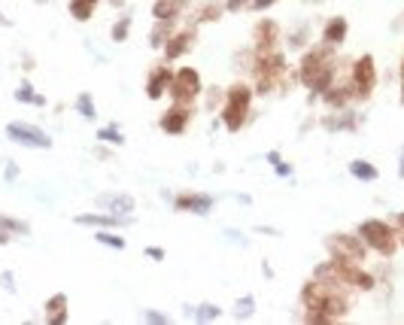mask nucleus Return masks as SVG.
Listing matches in <instances>:
<instances>
[{
	"label": "nucleus",
	"instance_id": "1",
	"mask_svg": "<svg viewBox=\"0 0 404 325\" xmlns=\"http://www.w3.org/2000/svg\"><path fill=\"white\" fill-rule=\"evenodd\" d=\"M343 286L340 283H322V280H310L304 283V289H301V304H304L307 310V322H338L347 317L350 310V298L340 292Z\"/></svg>",
	"mask_w": 404,
	"mask_h": 325
},
{
	"label": "nucleus",
	"instance_id": "2",
	"mask_svg": "<svg viewBox=\"0 0 404 325\" xmlns=\"http://www.w3.org/2000/svg\"><path fill=\"white\" fill-rule=\"evenodd\" d=\"M338 76V58H335V46L319 43L301 58L298 64V83L307 85L313 95H322Z\"/></svg>",
	"mask_w": 404,
	"mask_h": 325
},
{
	"label": "nucleus",
	"instance_id": "3",
	"mask_svg": "<svg viewBox=\"0 0 404 325\" xmlns=\"http://www.w3.org/2000/svg\"><path fill=\"white\" fill-rule=\"evenodd\" d=\"M252 76H256V88L252 95H271L277 88H289V83H295L298 73H289V64L283 58L280 49L265 55H256V67H252Z\"/></svg>",
	"mask_w": 404,
	"mask_h": 325
},
{
	"label": "nucleus",
	"instance_id": "4",
	"mask_svg": "<svg viewBox=\"0 0 404 325\" xmlns=\"http://www.w3.org/2000/svg\"><path fill=\"white\" fill-rule=\"evenodd\" d=\"M249 104H252V88L244 85V83H237V85H231L225 91V104H222V125H225L231 134H237L240 128H244V122L249 116Z\"/></svg>",
	"mask_w": 404,
	"mask_h": 325
},
{
	"label": "nucleus",
	"instance_id": "5",
	"mask_svg": "<svg viewBox=\"0 0 404 325\" xmlns=\"http://www.w3.org/2000/svg\"><path fill=\"white\" fill-rule=\"evenodd\" d=\"M359 237L365 240L368 249H374L383 259L396 256V249H398V231L392 228L389 222H383V219H365L359 225Z\"/></svg>",
	"mask_w": 404,
	"mask_h": 325
},
{
	"label": "nucleus",
	"instance_id": "6",
	"mask_svg": "<svg viewBox=\"0 0 404 325\" xmlns=\"http://www.w3.org/2000/svg\"><path fill=\"white\" fill-rule=\"evenodd\" d=\"M201 91H204V83H201V73L195 67L177 70L174 79H170V85H167L170 100H174V104H183V107H195Z\"/></svg>",
	"mask_w": 404,
	"mask_h": 325
},
{
	"label": "nucleus",
	"instance_id": "7",
	"mask_svg": "<svg viewBox=\"0 0 404 325\" xmlns=\"http://www.w3.org/2000/svg\"><path fill=\"white\" fill-rule=\"evenodd\" d=\"M328 268H331V273L343 283V286H352V289H365V292H371L374 289V277L371 273L362 268V261H350V259H338V256H331V261H328Z\"/></svg>",
	"mask_w": 404,
	"mask_h": 325
},
{
	"label": "nucleus",
	"instance_id": "8",
	"mask_svg": "<svg viewBox=\"0 0 404 325\" xmlns=\"http://www.w3.org/2000/svg\"><path fill=\"white\" fill-rule=\"evenodd\" d=\"M6 137L18 146H28V149H52V137H49L40 125H31V122H9Z\"/></svg>",
	"mask_w": 404,
	"mask_h": 325
},
{
	"label": "nucleus",
	"instance_id": "9",
	"mask_svg": "<svg viewBox=\"0 0 404 325\" xmlns=\"http://www.w3.org/2000/svg\"><path fill=\"white\" fill-rule=\"evenodd\" d=\"M350 85H352V98H359V100L371 98V91L377 88V67H374V55L356 58V64H352V76H350Z\"/></svg>",
	"mask_w": 404,
	"mask_h": 325
},
{
	"label": "nucleus",
	"instance_id": "10",
	"mask_svg": "<svg viewBox=\"0 0 404 325\" xmlns=\"http://www.w3.org/2000/svg\"><path fill=\"white\" fill-rule=\"evenodd\" d=\"M326 247L331 256L338 259H350V261H365L368 259V247L359 235H331L326 240Z\"/></svg>",
	"mask_w": 404,
	"mask_h": 325
},
{
	"label": "nucleus",
	"instance_id": "11",
	"mask_svg": "<svg viewBox=\"0 0 404 325\" xmlns=\"http://www.w3.org/2000/svg\"><path fill=\"white\" fill-rule=\"evenodd\" d=\"M252 55H265V52H274L277 43H280V25L271 22V18H261V22L252 28Z\"/></svg>",
	"mask_w": 404,
	"mask_h": 325
},
{
	"label": "nucleus",
	"instance_id": "12",
	"mask_svg": "<svg viewBox=\"0 0 404 325\" xmlns=\"http://www.w3.org/2000/svg\"><path fill=\"white\" fill-rule=\"evenodd\" d=\"M198 43V30L195 28H183V30H174L170 34V40L165 43V58L167 61H177V58H183L186 52H191Z\"/></svg>",
	"mask_w": 404,
	"mask_h": 325
},
{
	"label": "nucleus",
	"instance_id": "13",
	"mask_svg": "<svg viewBox=\"0 0 404 325\" xmlns=\"http://www.w3.org/2000/svg\"><path fill=\"white\" fill-rule=\"evenodd\" d=\"M191 122V107H183V104H174L170 110H165V116L158 119V128L165 134H183Z\"/></svg>",
	"mask_w": 404,
	"mask_h": 325
},
{
	"label": "nucleus",
	"instance_id": "14",
	"mask_svg": "<svg viewBox=\"0 0 404 325\" xmlns=\"http://www.w3.org/2000/svg\"><path fill=\"white\" fill-rule=\"evenodd\" d=\"M174 207L179 213H198V216H207V213L213 210V198L198 195V191H183V195L174 198Z\"/></svg>",
	"mask_w": 404,
	"mask_h": 325
},
{
	"label": "nucleus",
	"instance_id": "15",
	"mask_svg": "<svg viewBox=\"0 0 404 325\" xmlns=\"http://www.w3.org/2000/svg\"><path fill=\"white\" fill-rule=\"evenodd\" d=\"M170 79H174L170 67H155L153 73H149V79H146V98H149V100H158V98L167 91Z\"/></svg>",
	"mask_w": 404,
	"mask_h": 325
},
{
	"label": "nucleus",
	"instance_id": "16",
	"mask_svg": "<svg viewBox=\"0 0 404 325\" xmlns=\"http://www.w3.org/2000/svg\"><path fill=\"white\" fill-rule=\"evenodd\" d=\"M67 307H70V301H67L64 292H58V295H52V298L46 301V322H49V325H64V322L70 319Z\"/></svg>",
	"mask_w": 404,
	"mask_h": 325
},
{
	"label": "nucleus",
	"instance_id": "17",
	"mask_svg": "<svg viewBox=\"0 0 404 325\" xmlns=\"http://www.w3.org/2000/svg\"><path fill=\"white\" fill-rule=\"evenodd\" d=\"M347 34H350V25H347V18H340V16H335V18H328L326 22V28H322V43H328V46H340L343 40H347Z\"/></svg>",
	"mask_w": 404,
	"mask_h": 325
},
{
	"label": "nucleus",
	"instance_id": "18",
	"mask_svg": "<svg viewBox=\"0 0 404 325\" xmlns=\"http://www.w3.org/2000/svg\"><path fill=\"white\" fill-rule=\"evenodd\" d=\"M322 100H326V104L331 107V110H343V107H347L350 104V98H352V85L347 83V85H335V83H331L326 91H322V95H319Z\"/></svg>",
	"mask_w": 404,
	"mask_h": 325
},
{
	"label": "nucleus",
	"instance_id": "19",
	"mask_svg": "<svg viewBox=\"0 0 404 325\" xmlns=\"http://www.w3.org/2000/svg\"><path fill=\"white\" fill-rule=\"evenodd\" d=\"M97 204L104 207V210H109L113 216H122V213H131V210H134V198H131V195H122V191H119V195H100Z\"/></svg>",
	"mask_w": 404,
	"mask_h": 325
},
{
	"label": "nucleus",
	"instance_id": "20",
	"mask_svg": "<svg viewBox=\"0 0 404 325\" xmlns=\"http://www.w3.org/2000/svg\"><path fill=\"white\" fill-rule=\"evenodd\" d=\"M174 28H177V18H155V28H153V34H149V46L165 49L170 34H174Z\"/></svg>",
	"mask_w": 404,
	"mask_h": 325
},
{
	"label": "nucleus",
	"instance_id": "21",
	"mask_svg": "<svg viewBox=\"0 0 404 325\" xmlns=\"http://www.w3.org/2000/svg\"><path fill=\"white\" fill-rule=\"evenodd\" d=\"M76 225H92V228H119L122 216H107V213H83L76 216Z\"/></svg>",
	"mask_w": 404,
	"mask_h": 325
},
{
	"label": "nucleus",
	"instance_id": "22",
	"mask_svg": "<svg viewBox=\"0 0 404 325\" xmlns=\"http://www.w3.org/2000/svg\"><path fill=\"white\" fill-rule=\"evenodd\" d=\"M186 6H189V0H155L153 16L155 18H179Z\"/></svg>",
	"mask_w": 404,
	"mask_h": 325
},
{
	"label": "nucleus",
	"instance_id": "23",
	"mask_svg": "<svg viewBox=\"0 0 404 325\" xmlns=\"http://www.w3.org/2000/svg\"><path fill=\"white\" fill-rule=\"evenodd\" d=\"M100 0H70V16L76 18V22H88V18L95 16Z\"/></svg>",
	"mask_w": 404,
	"mask_h": 325
},
{
	"label": "nucleus",
	"instance_id": "24",
	"mask_svg": "<svg viewBox=\"0 0 404 325\" xmlns=\"http://www.w3.org/2000/svg\"><path fill=\"white\" fill-rule=\"evenodd\" d=\"M350 174L356 177V179H368V182H374L377 179V167L371 165V161H350Z\"/></svg>",
	"mask_w": 404,
	"mask_h": 325
},
{
	"label": "nucleus",
	"instance_id": "25",
	"mask_svg": "<svg viewBox=\"0 0 404 325\" xmlns=\"http://www.w3.org/2000/svg\"><path fill=\"white\" fill-rule=\"evenodd\" d=\"M0 231H6V235H28L31 225H28V222H18L13 216H6V213H0Z\"/></svg>",
	"mask_w": 404,
	"mask_h": 325
},
{
	"label": "nucleus",
	"instance_id": "26",
	"mask_svg": "<svg viewBox=\"0 0 404 325\" xmlns=\"http://www.w3.org/2000/svg\"><path fill=\"white\" fill-rule=\"evenodd\" d=\"M16 100H22V104H34V107H43V104H46V98L37 95V91L31 88V83H22V85H18Z\"/></svg>",
	"mask_w": 404,
	"mask_h": 325
},
{
	"label": "nucleus",
	"instance_id": "27",
	"mask_svg": "<svg viewBox=\"0 0 404 325\" xmlns=\"http://www.w3.org/2000/svg\"><path fill=\"white\" fill-rule=\"evenodd\" d=\"M73 110H79L83 113V119H88V122H95L97 119V110H95V104H92V95L88 91H83L76 100H73Z\"/></svg>",
	"mask_w": 404,
	"mask_h": 325
},
{
	"label": "nucleus",
	"instance_id": "28",
	"mask_svg": "<svg viewBox=\"0 0 404 325\" xmlns=\"http://www.w3.org/2000/svg\"><path fill=\"white\" fill-rule=\"evenodd\" d=\"M225 13V4H219V0H210V4L201 6V13H198V22H216V18Z\"/></svg>",
	"mask_w": 404,
	"mask_h": 325
},
{
	"label": "nucleus",
	"instance_id": "29",
	"mask_svg": "<svg viewBox=\"0 0 404 325\" xmlns=\"http://www.w3.org/2000/svg\"><path fill=\"white\" fill-rule=\"evenodd\" d=\"M97 140H104V143H109V146H122L125 143V134L116 125H107V128L97 131Z\"/></svg>",
	"mask_w": 404,
	"mask_h": 325
},
{
	"label": "nucleus",
	"instance_id": "30",
	"mask_svg": "<svg viewBox=\"0 0 404 325\" xmlns=\"http://www.w3.org/2000/svg\"><path fill=\"white\" fill-rule=\"evenodd\" d=\"M322 125L328 131H352L356 128V119H352V113H343V119H326Z\"/></svg>",
	"mask_w": 404,
	"mask_h": 325
},
{
	"label": "nucleus",
	"instance_id": "31",
	"mask_svg": "<svg viewBox=\"0 0 404 325\" xmlns=\"http://www.w3.org/2000/svg\"><path fill=\"white\" fill-rule=\"evenodd\" d=\"M95 240H97V243H104V247H113V249H125V247H128L125 237H116L113 231H97Z\"/></svg>",
	"mask_w": 404,
	"mask_h": 325
},
{
	"label": "nucleus",
	"instance_id": "32",
	"mask_svg": "<svg viewBox=\"0 0 404 325\" xmlns=\"http://www.w3.org/2000/svg\"><path fill=\"white\" fill-rule=\"evenodd\" d=\"M131 34V18H119V22L113 25V30H109V37H113V43H125Z\"/></svg>",
	"mask_w": 404,
	"mask_h": 325
},
{
	"label": "nucleus",
	"instance_id": "33",
	"mask_svg": "<svg viewBox=\"0 0 404 325\" xmlns=\"http://www.w3.org/2000/svg\"><path fill=\"white\" fill-rule=\"evenodd\" d=\"M198 322H210V319H219V307H213V304H201V307L191 313Z\"/></svg>",
	"mask_w": 404,
	"mask_h": 325
},
{
	"label": "nucleus",
	"instance_id": "34",
	"mask_svg": "<svg viewBox=\"0 0 404 325\" xmlns=\"http://www.w3.org/2000/svg\"><path fill=\"white\" fill-rule=\"evenodd\" d=\"M268 161H271V165H274V170H277L280 177H289V174H292V167H289L286 161L280 158V152H271V155H268Z\"/></svg>",
	"mask_w": 404,
	"mask_h": 325
},
{
	"label": "nucleus",
	"instance_id": "35",
	"mask_svg": "<svg viewBox=\"0 0 404 325\" xmlns=\"http://www.w3.org/2000/svg\"><path fill=\"white\" fill-rule=\"evenodd\" d=\"M252 307H256V301H252V298H244V301H237V319H246L249 313H252Z\"/></svg>",
	"mask_w": 404,
	"mask_h": 325
},
{
	"label": "nucleus",
	"instance_id": "36",
	"mask_svg": "<svg viewBox=\"0 0 404 325\" xmlns=\"http://www.w3.org/2000/svg\"><path fill=\"white\" fill-rule=\"evenodd\" d=\"M277 0H249L246 9H252V13H261V9H268V6H274Z\"/></svg>",
	"mask_w": 404,
	"mask_h": 325
},
{
	"label": "nucleus",
	"instance_id": "37",
	"mask_svg": "<svg viewBox=\"0 0 404 325\" xmlns=\"http://www.w3.org/2000/svg\"><path fill=\"white\" fill-rule=\"evenodd\" d=\"M143 322H155V325H161V322H167V317H161V313H155V310H146V313H143Z\"/></svg>",
	"mask_w": 404,
	"mask_h": 325
},
{
	"label": "nucleus",
	"instance_id": "38",
	"mask_svg": "<svg viewBox=\"0 0 404 325\" xmlns=\"http://www.w3.org/2000/svg\"><path fill=\"white\" fill-rule=\"evenodd\" d=\"M246 4H249V0H225V9H228V13H240Z\"/></svg>",
	"mask_w": 404,
	"mask_h": 325
},
{
	"label": "nucleus",
	"instance_id": "39",
	"mask_svg": "<svg viewBox=\"0 0 404 325\" xmlns=\"http://www.w3.org/2000/svg\"><path fill=\"white\" fill-rule=\"evenodd\" d=\"M146 256H149V259H155V261H161V259H165V249H158V247H149V249H146Z\"/></svg>",
	"mask_w": 404,
	"mask_h": 325
},
{
	"label": "nucleus",
	"instance_id": "40",
	"mask_svg": "<svg viewBox=\"0 0 404 325\" xmlns=\"http://www.w3.org/2000/svg\"><path fill=\"white\" fill-rule=\"evenodd\" d=\"M4 289L9 292V295L16 292V286H13V273H4Z\"/></svg>",
	"mask_w": 404,
	"mask_h": 325
},
{
	"label": "nucleus",
	"instance_id": "41",
	"mask_svg": "<svg viewBox=\"0 0 404 325\" xmlns=\"http://www.w3.org/2000/svg\"><path fill=\"white\" fill-rule=\"evenodd\" d=\"M398 247H404V213L398 216Z\"/></svg>",
	"mask_w": 404,
	"mask_h": 325
},
{
	"label": "nucleus",
	"instance_id": "42",
	"mask_svg": "<svg viewBox=\"0 0 404 325\" xmlns=\"http://www.w3.org/2000/svg\"><path fill=\"white\" fill-rule=\"evenodd\" d=\"M9 240H13V235H6V231H0V247H6Z\"/></svg>",
	"mask_w": 404,
	"mask_h": 325
},
{
	"label": "nucleus",
	"instance_id": "43",
	"mask_svg": "<svg viewBox=\"0 0 404 325\" xmlns=\"http://www.w3.org/2000/svg\"><path fill=\"white\" fill-rule=\"evenodd\" d=\"M16 174H18L16 165H9V167H6V179H16Z\"/></svg>",
	"mask_w": 404,
	"mask_h": 325
},
{
	"label": "nucleus",
	"instance_id": "44",
	"mask_svg": "<svg viewBox=\"0 0 404 325\" xmlns=\"http://www.w3.org/2000/svg\"><path fill=\"white\" fill-rule=\"evenodd\" d=\"M401 104H404V61H401Z\"/></svg>",
	"mask_w": 404,
	"mask_h": 325
},
{
	"label": "nucleus",
	"instance_id": "45",
	"mask_svg": "<svg viewBox=\"0 0 404 325\" xmlns=\"http://www.w3.org/2000/svg\"><path fill=\"white\" fill-rule=\"evenodd\" d=\"M398 177L404 179V146H401V167H398Z\"/></svg>",
	"mask_w": 404,
	"mask_h": 325
},
{
	"label": "nucleus",
	"instance_id": "46",
	"mask_svg": "<svg viewBox=\"0 0 404 325\" xmlns=\"http://www.w3.org/2000/svg\"><path fill=\"white\" fill-rule=\"evenodd\" d=\"M0 25H9V18H4V13H0Z\"/></svg>",
	"mask_w": 404,
	"mask_h": 325
},
{
	"label": "nucleus",
	"instance_id": "47",
	"mask_svg": "<svg viewBox=\"0 0 404 325\" xmlns=\"http://www.w3.org/2000/svg\"><path fill=\"white\" fill-rule=\"evenodd\" d=\"M113 4H116V6H119V4H125V0H113Z\"/></svg>",
	"mask_w": 404,
	"mask_h": 325
}]
</instances>
